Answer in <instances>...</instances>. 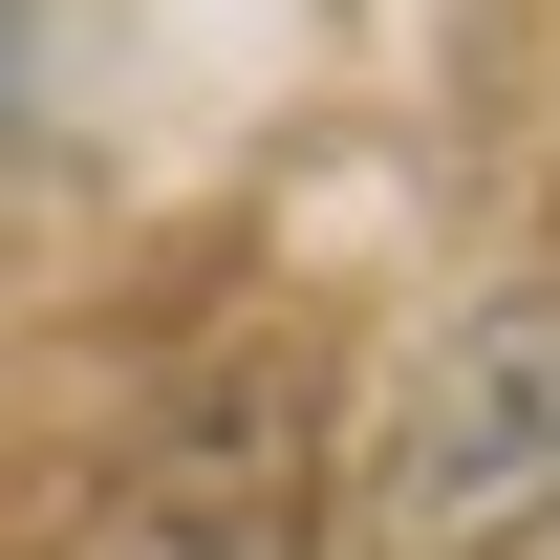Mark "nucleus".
Wrapping results in <instances>:
<instances>
[{
	"instance_id": "f257e3e1",
	"label": "nucleus",
	"mask_w": 560,
	"mask_h": 560,
	"mask_svg": "<svg viewBox=\"0 0 560 560\" xmlns=\"http://www.w3.org/2000/svg\"><path fill=\"white\" fill-rule=\"evenodd\" d=\"M366 539L388 560H517L560 539V280H495L410 346L388 453H366Z\"/></svg>"
},
{
	"instance_id": "f03ea898",
	"label": "nucleus",
	"mask_w": 560,
	"mask_h": 560,
	"mask_svg": "<svg viewBox=\"0 0 560 560\" xmlns=\"http://www.w3.org/2000/svg\"><path fill=\"white\" fill-rule=\"evenodd\" d=\"M66 560H302V453L259 410H195L66 495Z\"/></svg>"
}]
</instances>
